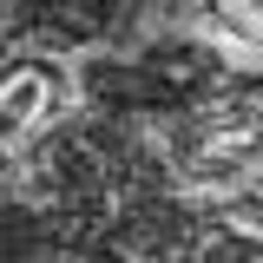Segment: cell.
I'll return each instance as SVG.
<instances>
[{
	"label": "cell",
	"instance_id": "cell-1",
	"mask_svg": "<svg viewBox=\"0 0 263 263\" xmlns=\"http://www.w3.org/2000/svg\"><path fill=\"white\" fill-rule=\"evenodd\" d=\"M60 99H66V86H60V72H53V66H40V60L13 66V72H7V86H0L7 132H27L33 119H53V112H60Z\"/></svg>",
	"mask_w": 263,
	"mask_h": 263
},
{
	"label": "cell",
	"instance_id": "cell-2",
	"mask_svg": "<svg viewBox=\"0 0 263 263\" xmlns=\"http://www.w3.org/2000/svg\"><path fill=\"white\" fill-rule=\"evenodd\" d=\"M197 13H204V33L217 46L263 60V0H197Z\"/></svg>",
	"mask_w": 263,
	"mask_h": 263
}]
</instances>
